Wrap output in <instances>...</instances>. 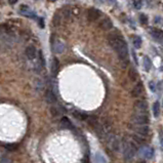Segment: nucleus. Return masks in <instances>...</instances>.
<instances>
[{
    "label": "nucleus",
    "mask_w": 163,
    "mask_h": 163,
    "mask_svg": "<svg viewBox=\"0 0 163 163\" xmlns=\"http://www.w3.org/2000/svg\"><path fill=\"white\" fill-rule=\"evenodd\" d=\"M133 125H147L150 122V117L147 113H136L131 116Z\"/></svg>",
    "instance_id": "3"
},
{
    "label": "nucleus",
    "mask_w": 163,
    "mask_h": 163,
    "mask_svg": "<svg viewBox=\"0 0 163 163\" xmlns=\"http://www.w3.org/2000/svg\"><path fill=\"white\" fill-rule=\"evenodd\" d=\"M49 112L53 117H57V116L62 115V111H60V109L57 108V107H52V108L49 109Z\"/></svg>",
    "instance_id": "22"
},
{
    "label": "nucleus",
    "mask_w": 163,
    "mask_h": 163,
    "mask_svg": "<svg viewBox=\"0 0 163 163\" xmlns=\"http://www.w3.org/2000/svg\"><path fill=\"white\" fill-rule=\"evenodd\" d=\"M134 110L136 113H147L148 111V104L143 100H139L134 103Z\"/></svg>",
    "instance_id": "7"
},
{
    "label": "nucleus",
    "mask_w": 163,
    "mask_h": 163,
    "mask_svg": "<svg viewBox=\"0 0 163 163\" xmlns=\"http://www.w3.org/2000/svg\"><path fill=\"white\" fill-rule=\"evenodd\" d=\"M132 39V44H133V46L136 48H139L142 46V38L139 36H137V35H133V36L131 37Z\"/></svg>",
    "instance_id": "18"
},
{
    "label": "nucleus",
    "mask_w": 163,
    "mask_h": 163,
    "mask_svg": "<svg viewBox=\"0 0 163 163\" xmlns=\"http://www.w3.org/2000/svg\"><path fill=\"white\" fill-rule=\"evenodd\" d=\"M132 137H133V139H134V143L139 144V145H143V144L145 143V139H142L141 136H139V134H136V136H133Z\"/></svg>",
    "instance_id": "28"
},
{
    "label": "nucleus",
    "mask_w": 163,
    "mask_h": 163,
    "mask_svg": "<svg viewBox=\"0 0 163 163\" xmlns=\"http://www.w3.org/2000/svg\"><path fill=\"white\" fill-rule=\"evenodd\" d=\"M25 53H26V57L28 58V59L32 60L36 59V57H37V50H36V48H35V46H33V45L28 46V47L26 48Z\"/></svg>",
    "instance_id": "11"
},
{
    "label": "nucleus",
    "mask_w": 163,
    "mask_h": 163,
    "mask_svg": "<svg viewBox=\"0 0 163 163\" xmlns=\"http://www.w3.org/2000/svg\"><path fill=\"white\" fill-rule=\"evenodd\" d=\"M60 122H62V124L64 125L65 127H67V128H72V123H71V121H70L67 117H63L62 120H60Z\"/></svg>",
    "instance_id": "24"
},
{
    "label": "nucleus",
    "mask_w": 163,
    "mask_h": 163,
    "mask_svg": "<svg viewBox=\"0 0 163 163\" xmlns=\"http://www.w3.org/2000/svg\"><path fill=\"white\" fill-rule=\"evenodd\" d=\"M48 1H52V2H53V1H55V0H48Z\"/></svg>",
    "instance_id": "37"
},
{
    "label": "nucleus",
    "mask_w": 163,
    "mask_h": 163,
    "mask_svg": "<svg viewBox=\"0 0 163 163\" xmlns=\"http://www.w3.org/2000/svg\"><path fill=\"white\" fill-rule=\"evenodd\" d=\"M139 22H141V24L142 25H147L148 24V17L145 15V13H141L139 15Z\"/></svg>",
    "instance_id": "25"
},
{
    "label": "nucleus",
    "mask_w": 163,
    "mask_h": 163,
    "mask_svg": "<svg viewBox=\"0 0 163 163\" xmlns=\"http://www.w3.org/2000/svg\"><path fill=\"white\" fill-rule=\"evenodd\" d=\"M132 55H133V59H134V62H136V64H137V59H136V55L134 52H132Z\"/></svg>",
    "instance_id": "35"
},
{
    "label": "nucleus",
    "mask_w": 163,
    "mask_h": 163,
    "mask_svg": "<svg viewBox=\"0 0 163 163\" xmlns=\"http://www.w3.org/2000/svg\"><path fill=\"white\" fill-rule=\"evenodd\" d=\"M73 116L76 118V119L80 120V121H85L88 119V116L86 115L85 113H82V112L80 111H73Z\"/></svg>",
    "instance_id": "17"
},
{
    "label": "nucleus",
    "mask_w": 163,
    "mask_h": 163,
    "mask_svg": "<svg viewBox=\"0 0 163 163\" xmlns=\"http://www.w3.org/2000/svg\"><path fill=\"white\" fill-rule=\"evenodd\" d=\"M18 1V0H8V3L11 4V5H13V4H15Z\"/></svg>",
    "instance_id": "34"
},
{
    "label": "nucleus",
    "mask_w": 163,
    "mask_h": 163,
    "mask_svg": "<svg viewBox=\"0 0 163 163\" xmlns=\"http://www.w3.org/2000/svg\"><path fill=\"white\" fill-rule=\"evenodd\" d=\"M38 55H39V66L43 68V67H45V60H44V55L41 50L39 52Z\"/></svg>",
    "instance_id": "26"
},
{
    "label": "nucleus",
    "mask_w": 163,
    "mask_h": 163,
    "mask_svg": "<svg viewBox=\"0 0 163 163\" xmlns=\"http://www.w3.org/2000/svg\"><path fill=\"white\" fill-rule=\"evenodd\" d=\"M60 15L59 13H55V18H53V25H55V26H58V25L60 24Z\"/></svg>",
    "instance_id": "29"
},
{
    "label": "nucleus",
    "mask_w": 163,
    "mask_h": 163,
    "mask_svg": "<svg viewBox=\"0 0 163 163\" xmlns=\"http://www.w3.org/2000/svg\"><path fill=\"white\" fill-rule=\"evenodd\" d=\"M109 1H111V2H113V1H114V0H109Z\"/></svg>",
    "instance_id": "38"
},
{
    "label": "nucleus",
    "mask_w": 163,
    "mask_h": 163,
    "mask_svg": "<svg viewBox=\"0 0 163 163\" xmlns=\"http://www.w3.org/2000/svg\"><path fill=\"white\" fill-rule=\"evenodd\" d=\"M150 33L156 39H163V31L157 28H150Z\"/></svg>",
    "instance_id": "15"
},
{
    "label": "nucleus",
    "mask_w": 163,
    "mask_h": 163,
    "mask_svg": "<svg viewBox=\"0 0 163 163\" xmlns=\"http://www.w3.org/2000/svg\"><path fill=\"white\" fill-rule=\"evenodd\" d=\"M39 27L40 28H44V21H43V18H39Z\"/></svg>",
    "instance_id": "33"
},
{
    "label": "nucleus",
    "mask_w": 163,
    "mask_h": 163,
    "mask_svg": "<svg viewBox=\"0 0 163 163\" xmlns=\"http://www.w3.org/2000/svg\"><path fill=\"white\" fill-rule=\"evenodd\" d=\"M162 106H163V102H162Z\"/></svg>",
    "instance_id": "39"
},
{
    "label": "nucleus",
    "mask_w": 163,
    "mask_h": 163,
    "mask_svg": "<svg viewBox=\"0 0 163 163\" xmlns=\"http://www.w3.org/2000/svg\"><path fill=\"white\" fill-rule=\"evenodd\" d=\"M18 13H20V15H24V17H26V18H33V20H36V18H37L36 13L32 10V9L30 8L28 5H25V4H22V5L20 6Z\"/></svg>",
    "instance_id": "5"
},
{
    "label": "nucleus",
    "mask_w": 163,
    "mask_h": 163,
    "mask_svg": "<svg viewBox=\"0 0 163 163\" xmlns=\"http://www.w3.org/2000/svg\"><path fill=\"white\" fill-rule=\"evenodd\" d=\"M50 70H52V73L53 76H55L58 73H59L60 70V62L57 58H53L52 62V67H50Z\"/></svg>",
    "instance_id": "14"
},
{
    "label": "nucleus",
    "mask_w": 163,
    "mask_h": 163,
    "mask_svg": "<svg viewBox=\"0 0 163 163\" xmlns=\"http://www.w3.org/2000/svg\"><path fill=\"white\" fill-rule=\"evenodd\" d=\"M143 63H144V69H145L147 72L150 71L151 67H152V62H151V60L149 59L148 57H144Z\"/></svg>",
    "instance_id": "19"
},
{
    "label": "nucleus",
    "mask_w": 163,
    "mask_h": 163,
    "mask_svg": "<svg viewBox=\"0 0 163 163\" xmlns=\"http://www.w3.org/2000/svg\"><path fill=\"white\" fill-rule=\"evenodd\" d=\"M5 148L9 151H13L17 149V145H15V144H8V145L5 146Z\"/></svg>",
    "instance_id": "31"
},
{
    "label": "nucleus",
    "mask_w": 163,
    "mask_h": 163,
    "mask_svg": "<svg viewBox=\"0 0 163 163\" xmlns=\"http://www.w3.org/2000/svg\"><path fill=\"white\" fill-rule=\"evenodd\" d=\"M159 114H160V104L159 102H155L153 104V115H154V117L157 118L159 116Z\"/></svg>",
    "instance_id": "20"
},
{
    "label": "nucleus",
    "mask_w": 163,
    "mask_h": 163,
    "mask_svg": "<svg viewBox=\"0 0 163 163\" xmlns=\"http://www.w3.org/2000/svg\"><path fill=\"white\" fill-rule=\"evenodd\" d=\"M108 42L111 47L117 52L121 63L124 66H127L129 63L128 47H127V44L125 42L124 38L120 34H110L108 37Z\"/></svg>",
    "instance_id": "1"
},
{
    "label": "nucleus",
    "mask_w": 163,
    "mask_h": 163,
    "mask_svg": "<svg viewBox=\"0 0 163 163\" xmlns=\"http://www.w3.org/2000/svg\"><path fill=\"white\" fill-rule=\"evenodd\" d=\"M10 31V27L7 24H2L0 25V35L4 34V33H7V32Z\"/></svg>",
    "instance_id": "23"
},
{
    "label": "nucleus",
    "mask_w": 163,
    "mask_h": 163,
    "mask_svg": "<svg viewBox=\"0 0 163 163\" xmlns=\"http://www.w3.org/2000/svg\"><path fill=\"white\" fill-rule=\"evenodd\" d=\"M161 148H162V150H163V139H161Z\"/></svg>",
    "instance_id": "36"
},
{
    "label": "nucleus",
    "mask_w": 163,
    "mask_h": 163,
    "mask_svg": "<svg viewBox=\"0 0 163 163\" xmlns=\"http://www.w3.org/2000/svg\"><path fill=\"white\" fill-rule=\"evenodd\" d=\"M101 1H103V0H101Z\"/></svg>",
    "instance_id": "40"
},
{
    "label": "nucleus",
    "mask_w": 163,
    "mask_h": 163,
    "mask_svg": "<svg viewBox=\"0 0 163 163\" xmlns=\"http://www.w3.org/2000/svg\"><path fill=\"white\" fill-rule=\"evenodd\" d=\"M107 144H108V147L110 148V150L113 151V152H118L121 148L119 137L115 136V134H110V136H108Z\"/></svg>",
    "instance_id": "4"
},
{
    "label": "nucleus",
    "mask_w": 163,
    "mask_h": 163,
    "mask_svg": "<svg viewBox=\"0 0 163 163\" xmlns=\"http://www.w3.org/2000/svg\"><path fill=\"white\" fill-rule=\"evenodd\" d=\"M123 156H124V159L129 161L132 158L134 157L136 153V143L133 141H124L123 142Z\"/></svg>",
    "instance_id": "2"
},
{
    "label": "nucleus",
    "mask_w": 163,
    "mask_h": 163,
    "mask_svg": "<svg viewBox=\"0 0 163 163\" xmlns=\"http://www.w3.org/2000/svg\"><path fill=\"white\" fill-rule=\"evenodd\" d=\"M142 154L147 159H151L154 156V150L152 148H143L142 150Z\"/></svg>",
    "instance_id": "16"
},
{
    "label": "nucleus",
    "mask_w": 163,
    "mask_h": 163,
    "mask_svg": "<svg viewBox=\"0 0 163 163\" xmlns=\"http://www.w3.org/2000/svg\"><path fill=\"white\" fill-rule=\"evenodd\" d=\"M100 27L103 30H105V31H108V30H110L113 27V23H112V21L109 18H105L100 23Z\"/></svg>",
    "instance_id": "13"
},
{
    "label": "nucleus",
    "mask_w": 163,
    "mask_h": 163,
    "mask_svg": "<svg viewBox=\"0 0 163 163\" xmlns=\"http://www.w3.org/2000/svg\"><path fill=\"white\" fill-rule=\"evenodd\" d=\"M0 163H11V161H10V159H9L8 157L2 155L1 157H0Z\"/></svg>",
    "instance_id": "30"
},
{
    "label": "nucleus",
    "mask_w": 163,
    "mask_h": 163,
    "mask_svg": "<svg viewBox=\"0 0 163 163\" xmlns=\"http://www.w3.org/2000/svg\"><path fill=\"white\" fill-rule=\"evenodd\" d=\"M45 100L48 104H55V103H57V101H58L57 95H55L53 90H52V89H47L45 91Z\"/></svg>",
    "instance_id": "10"
},
{
    "label": "nucleus",
    "mask_w": 163,
    "mask_h": 163,
    "mask_svg": "<svg viewBox=\"0 0 163 163\" xmlns=\"http://www.w3.org/2000/svg\"><path fill=\"white\" fill-rule=\"evenodd\" d=\"M132 4H133L134 8L141 9L143 7V0H132Z\"/></svg>",
    "instance_id": "27"
},
{
    "label": "nucleus",
    "mask_w": 163,
    "mask_h": 163,
    "mask_svg": "<svg viewBox=\"0 0 163 163\" xmlns=\"http://www.w3.org/2000/svg\"><path fill=\"white\" fill-rule=\"evenodd\" d=\"M149 87H150L151 91H153V92H155V91H156V85H155V83L153 82V81L149 82Z\"/></svg>",
    "instance_id": "32"
},
{
    "label": "nucleus",
    "mask_w": 163,
    "mask_h": 163,
    "mask_svg": "<svg viewBox=\"0 0 163 163\" xmlns=\"http://www.w3.org/2000/svg\"><path fill=\"white\" fill-rule=\"evenodd\" d=\"M129 78H130V80L131 81H136V79L139 78V76H137V73H136V69H133V68H130L129 69Z\"/></svg>",
    "instance_id": "21"
},
{
    "label": "nucleus",
    "mask_w": 163,
    "mask_h": 163,
    "mask_svg": "<svg viewBox=\"0 0 163 163\" xmlns=\"http://www.w3.org/2000/svg\"><path fill=\"white\" fill-rule=\"evenodd\" d=\"M143 84H142V82H137L136 85H134V87L131 89V92H130V94L132 95L133 97H139V95L142 94V92H143Z\"/></svg>",
    "instance_id": "12"
},
{
    "label": "nucleus",
    "mask_w": 163,
    "mask_h": 163,
    "mask_svg": "<svg viewBox=\"0 0 163 163\" xmlns=\"http://www.w3.org/2000/svg\"><path fill=\"white\" fill-rule=\"evenodd\" d=\"M101 17V11L95 7H90L87 11V18L89 22H95Z\"/></svg>",
    "instance_id": "8"
},
{
    "label": "nucleus",
    "mask_w": 163,
    "mask_h": 163,
    "mask_svg": "<svg viewBox=\"0 0 163 163\" xmlns=\"http://www.w3.org/2000/svg\"><path fill=\"white\" fill-rule=\"evenodd\" d=\"M136 132L141 136H147L150 134V128L148 125H133Z\"/></svg>",
    "instance_id": "9"
},
{
    "label": "nucleus",
    "mask_w": 163,
    "mask_h": 163,
    "mask_svg": "<svg viewBox=\"0 0 163 163\" xmlns=\"http://www.w3.org/2000/svg\"><path fill=\"white\" fill-rule=\"evenodd\" d=\"M65 43L63 42L62 40L58 38H52V52L55 53H62L65 50Z\"/></svg>",
    "instance_id": "6"
}]
</instances>
